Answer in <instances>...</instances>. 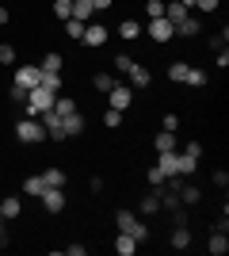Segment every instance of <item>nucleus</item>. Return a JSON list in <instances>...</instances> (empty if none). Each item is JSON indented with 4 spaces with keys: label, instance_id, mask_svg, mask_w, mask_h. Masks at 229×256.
Here are the masks:
<instances>
[{
    "label": "nucleus",
    "instance_id": "1",
    "mask_svg": "<svg viewBox=\"0 0 229 256\" xmlns=\"http://www.w3.org/2000/svg\"><path fill=\"white\" fill-rule=\"evenodd\" d=\"M115 226H119V234H130L134 241H145V237H149V226H145L138 214H130V210L115 214Z\"/></svg>",
    "mask_w": 229,
    "mask_h": 256
},
{
    "label": "nucleus",
    "instance_id": "2",
    "mask_svg": "<svg viewBox=\"0 0 229 256\" xmlns=\"http://www.w3.org/2000/svg\"><path fill=\"white\" fill-rule=\"evenodd\" d=\"M15 138H19L23 146H38V142H46V126H42V122H34V118L27 115V118L15 122Z\"/></svg>",
    "mask_w": 229,
    "mask_h": 256
},
{
    "label": "nucleus",
    "instance_id": "3",
    "mask_svg": "<svg viewBox=\"0 0 229 256\" xmlns=\"http://www.w3.org/2000/svg\"><path fill=\"white\" fill-rule=\"evenodd\" d=\"M50 107H54V92H50V88H31V92H27V115H42V111H50Z\"/></svg>",
    "mask_w": 229,
    "mask_h": 256
},
{
    "label": "nucleus",
    "instance_id": "4",
    "mask_svg": "<svg viewBox=\"0 0 229 256\" xmlns=\"http://www.w3.org/2000/svg\"><path fill=\"white\" fill-rule=\"evenodd\" d=\"M38 80H42V69H38V65H19L11 84H15V88H27V92H31V88H38Z\"/></svg>",
    "mask_w": 229,
    "mask_h": 256
},
{
    "label": "nucleus",
    "instance_id": "5",
    "mask_svg": "<svg viewBox=\"0 0 229 256\" xmlns=\"http://www.w3.org/2000/svg\"><path fill=\"white\" fill-rule=\"evenodd\" d=\"M42 126H46V138H54V142H65V126H61V115H57L54 107L50 111H42Z\"/></svg>",
    "mask_w": 229,
    "mask_h": 256
},
{
    "label": "nucleus",
    "instance_id": "6",
    "mask_svg": "<svg viewBox=\"0 0 229 256\" xmlns=\"http://www.w3.org/2000/svg\"><path fill=\"white\" fill-rule=\"evenodd\" d=\"M38 199H42V210L46 214H61V210H65V192H61V188H46Z\"/></svg>",
    "mask_w": 229,
    "mask_h": 256
},
{
    "label": "nucleus",
    "instance_id": "7",
    "mask_svg": "<svg viewBox=\"0 0 229 256\" xmlns=\"http://www.w3.org/2000/svg\"><path fill=\"white\" fill-rule=\"evenodd\" d=\"M145 31H149V38H153V42H168V38L176 34V27H172V23H168V20L161 16V20H149V27H145Z\"/></svg>",
    "mask_w": 229,
    "mask_h": 256
},
{
    "label": "nucleus",
    "instance_id": "8",
    "mask_svg": "<svg viewBox=\"0 0 229 256\" xmlns=\"http://www.w3.org/2000/svg\"><path fill=\"white\" fill-rule=\"evenodd\" d=\"M130 100H134V92H130V88H122V84H115L107 92V104L115 107V111H130Z\"/></svg>",
    "mask_w": 229,
    "mask_h": 256
},
{
    "label": "nucleus",
    "instance_id": "9",
    "mask_svg": "<svg viewBox=\"0 0 229 256\" xmlns=\"http://www.w3.org/2000/svg\"><path fill=\"white\" fill-rule=\"evenodd\" d=\"M107 34H111V31L103 27V23H88L80 42H84V46H103V42H107Z\"/></svg>",
    "mask_w": 229,
    "mask_h": 256
},
{
    "label": "nucleus",
    "instance_id": "10",
    "mask_svg": "<svg viewBox=\"0 0 229 256\" xmlns=\"http://www.w3.org/2000/svg\"><path fill=\"white\" fill-rule=\"evenodd\" d=\"M23 214V203H19V195H4L0 199V218L4 222H11V218H19Z\"/></svg>",
    "mask_w": 229,
    "mask_h": 256
},
{
    "label": "nucleus",
    "instance_id": "11",
    "mask_svg": "<svg viewBox=\"0 0 229 256\" xmlns=\"http://www.w3.org/2000/svg\"><path fill=\"white\" fill-rule=\"evenodd\" d=\"M187 16H191V8H187L184 0H172V4H164V20L172 23V27H176V23H184Z\"/></svg>",
    "mask_w": 229,
    "mask_h": 256
},
{
    "label": "nucleus",
    "instance_id": "12",
    "mask_svg": "<svg viewBox=\"0 0 229 256\" xmlns=\"http://www.w3.org/2000/svg\"><path fill=\"white\" fill-rule=\"evenodd\" d=\"M92 16H96L92 0H73V8H69V20H80V23H88Z\"/></svg>",
    "mask_w": 229,
    "mask_h": 256
},
{
    "label": "nucleus",
    "instance_id": "13",
    "mask_svg": "<svg viewBox=\"0 0 229 256\" xmlns=\"http://www.w3.org/2000/svg\"><path fill=\"white\" fill-rule=\"evenodd\" d=\"M61 126H65V138H76V134H84V115L73 111V115L61 118Z\"/></svg>",
    "mask_w": 229,
    "mask_h": 256
},
{
    "label": "nucleus",
    "instance_id": "14",
    "mask_svg": "<svg viewBox=\"0 0 229 256\" xmlns=\"http://www.w3.org/2000/svg\"><path fill=\"white\" fill-rule=\"evenodd\" d=\"M126 73H130V84H134V88H149V80H153V73L145 69V65H138V62H134Z\"/></svg>",
    "mask_w": 229,
    "mask_h": 256
},
{
    "label": "nucleus",
    "instance_id": "15",
    "mask_svg": "<svg viewBox=\"0 0 229 256\" xmlns=\"http://www.w3.org/2000/svg\"><path fill=\"white\" fill-rule=\"evenodd\" d=\"M168 245H172L176 252H184V248L191 245V230H187V226H176V230H172V237H168Z\"/></svg>",
    "mask_w": 229,
    "mask_h": 256
},
{
    "label": "nucleus",
    "instance_id": "16",
    "mask_svg": "<svg viewBox=\"0 0 229 256\" xmlns=\"http://www.w3.org/2000/svg\"><path fill=\"white\" fill-rule=\"evenodd\" d=\"M176 168H180V176H195L199 157H191V153H176Z\"/></svg>",
    "mask_w": 229,
    "mask_h": 256
},
{
    "label": "nucleus",
    "instance_id": "17",
    "mask_svg": "<svg viewBox=\"0 0 229 256\" xmlns=\"http://www.w3.org/2000/svg\"><path fill=\"white\" fill-rule=\"evenodd\" d=\"M115 252H119V256H134V252H138V241H134L130 234H119V237H115Z\"/></svg>",
    "mask_w": 229,
    "mask_h": 256
},
{
    "label": "nucleus",
    "instance_id": "18",
    "mask_svg": "<svg viewBox=\"0 0 229 256\" xmlns=\"http://www.w3.org/2000/svg\"><path fill=\"white\" fill-rule=\"evenodd\" d=\"M153 146H157V153H172L176 150V134L172 130H161V134L153 138Z\"/></svg>",
    "mask_w": 229,
    "mask_h": 256
},
{
    "label": "nucleus",
    "instance_id": "19",
    "mask_svg": "<svg viewBox=\"0 0 229 256\" xmlns=\"http://www.w3.org/2000/svg\"><path fill=\"white\" fill-rule=\"evenodd\" d=\"M157 168L164 172V180H168V176H180V168H176V150H172V153H161V160H157Z\"/></svg>",
    "mask_w": 229,
    "mask_h": 256
},
{
    "label": "nucleus",
    "instance_id": "20",
    "mask_svg": "<svg viewBox=\"0 0 229 256\" xmlns=\"http://www.w3.org/2000/svg\"><path fill=\"white\" fill-rule=\"evenodd\" d=\"M38 69H42V73H61V69H65V58H61V54H46Z\"/></svg>",
    "mask_w": 229,
    "mask_h": 256
},
{
    "label": "nucleus",
    "instance_id": "21",
    "mask_svg": "<svg viewBox=\"0 0 229 256\" xmlns=\"http://www.w3.org/2000/svg\"><path fill=\"white\" fill-rule=\"evenodd\" d=\"M207 248H210V256H226V248H229V241H226V234H210V241H207Z\"/></svg>",
    "mask_w": 229,
    "mask_h": 256
},
{
    "label": "nucleus",
    "instance_id": "22",
    "mask_svg": "<svg viewBox=\"0 0 229 256\" xmlns=\"http://www.w3.org/2000/svg\"><path fill=\"white\" fill-rule=\"evenodd\" d=\"M42 192H46L42 176H27V180H23V195H31V199H38Z\"/></svg>",
    "mask_w": 229,
    "mask_h": 256
},
{
    "label": "nucleus",
    "instance_id": "23",
    "mask_svg": "<svg viewBox=\"0 0 229 256\" xmlns=\"http://www.w3.org/2000/svg\"><path fill=\"white\" fill-rule=\"evenodd\" d=\"M199 31H203V23H199V20H191V16H187L184 23H176V34H184V38H195Z\"/></svg>",
    "mask_w": 229,
    "mask_h": 256
},
{
    "label": "nucleus",
    "instance_id": "24",
    "mask_svg": "<svg viewBox=\"0 0 229 256\" xmlns=\"http://www.w3.org/2000/svg\"><path fill=\"white\" fill-rule=\"evenodd\" d=\"M42 184H46V188H65V172H61V168H46Z\"/></svg>",
    "mask_w": 229,
    "mask_h": 256
},
{
    "label": "nucleus",
    "instance_id": "25",
    "mask_svg": "<svg viewBox=\"0 0 229 256\" xmlns=\"http://www.w3.org/2000/svg\"><path fill=\"white\" fill-rule=\"evenodd\" d=\"M187 69H191L187 62H172V65H168V80H176V84H184V80H187Z\"/></svg>",
    "mask_w": 229,
    "mask_h": 256
},
{
    "label": "nucleus",
    "instance_id": "26",
    "mask_svg": "<svg viewBox=\"0 0 229 256\" xmlns=\"http://www.w3.org/2000/svg\"><path fill=\"white\" fill-rule=\"evenodd\" d=\"M138 34H142V27H138V23H134V20H122V23H119V38H126V42H134Z\"/></svg>",
    "mask_w": 229,
    "mask_h": 256
},
{
    "label": "nucleus",
    "instance_id": "27",
    "mask_svg": "<svg viewBox=\"0 0 229 256\" xmlns=\"http://www.w3.org/2000/svg\"><path fill=\"white\" fill-rule=\"evenodd\" d=\"M38 84H42V88H50V92L57 96V92L65 88V80H61V73H42V80H38Z\"/></svg>",
    "mask_w": 229,
    "mask_h": 256
},
{
    "label": "nucleus",
    "instance_id": "28",
    "mask_svg": "<svg viewBox=\"0 0 229 256\" xmlns=\"http://www.w3.org/2000/svg\"><path fill=\"white\" fill-rule=\"evenodd\" d=\"M54 111L65 118V115H73V111H76V104H73L69 96H61V92H57V96H54Z\"/></svg>",
    "mask_w": 229,
    "mask_h": 256
},
{
    "label": "nucleus",
    "instance_id": "29",
    "mask_svg": "<svg viewBox=\"0 0 229 256\" xmlns=\"http://www.w3.org/2000/svg\"><path fill=\"white\" fill-rule=\"evenodd\" d=\"M180 199H184V203H187V206H195V203H199V199H203V192H199V188H191V184H187V180H184V188H180Z\"/></svg>",
    "mask_w": 229,
    "mask_h": 256
},
{
    "label": "nucleus",
    "instance_id": "30",
    "mask_svg": "<svg viewBox=\"0 0 229 256\" xmlns=\"http://www.w3.org/2000/svg\"><path fill=\"white\" fill-rule=\"evenodd\" d=\"M145 180H149V184H153V192H157V195H161V192H164V172H161V168H157V164H153V168H149V172H145Z\"/></svg>",
    "mask_w": 229,
    "mask_h": 256
},
{
    "label": "nucleus",
    "instance_id": "31",
    "mask_svg": "<svg viewBox=\"0 0 229 256\" xmlns=\"http://www.w3.org/2000/svg\"><path fill=\"white\" fill-rule=\"evenodd\" d=\"M157 210H161V195L149 192V195L142 199V214H157Z\"/></svg>",
    "mask_w": 229,
    "mask_h": 256
},
{
    "label": "nucleus",
    "instance_id": "32",
    "mask_svg": "<svg viewBox=\"0 0 229 256\" xmlns=\"http://www.w3.org/2000/svg\"><path fill=\"white\" fill-rule=\"evenodd\" d=\"M103 126L119 130V126H122V111H115V107H107V111H103Z\"/></svg>",
    "mask_w": 229,
    "mask_h": 256
},
{
    "label": "nucleus",
    "instance_id": "33",
    "mask_svg": "<svg viewBox=\"0 0 229 256\" xmlns=\"http://www.w3.org/2000/svg\"><path fill=\"white\" fill-rule=\"evenodd\" d=\"M84 27L88 23H80V20H65V34L69 38H84Z\"/></svg>",
    "mask_w": 229,
    "mask_h": 256
},
{
    "label": "nucleus",
    "instance_id": "34",
    "mask_svg": "<svg viewBox=\"0 0 229 256\" xmlns=\"http://www.w3.org/2000/svg\"><path fill=\"white\" fill-rule=\"evenodd\" d=\"M92 84H96V92H111V88H115V76H111V73H96Z\"/></svg>",
    "mask_w": 229,
    "mask_h": 256
},
{
    "label": "nucleus",
    "instance_id": "35",
    "mask_svg": "<svg viewBox=\"0 0 229 256\" xmlns=\"http://www.w3.org/2000/svg\"><path fill=\"white\" fill-rule=\"evenodd\" d=\"M145 16H149V20H161L164 16V0H145Z\"/></svg>",
    "mask_w": 229,
    "mask_h": 256
},
{
    "label": "nucleus",
    "instance_id": "36",
    "mask_svg": "<svg viewBox=\"0 0 229 256\" xmlns=\"http://www.w3.org/2000/svg\"><path fill=\"white\" fill-rule=\"evenodd\" d=\"M184 84L203 88V84H207V73H203V69H187V80H184Z\"/></svg>",
    "mask_w": 229,
    "mask_h": 256
},
{
    "label": "nucleus",
    "instance_id": "37",
    "mask_svg": "<svg viewBox=\"0 0 229 256\" xmlns=\"http://www.w3.org/2000/svg\"><path fill=\"white\" fill-rule=\"evenodd\" d=\"M69 8H73V0H54V16L57 20H69Z\"/></svg>",
    "mask_w": 229,
    "mask_h": 256
},
{
    "label": "nucleus",
    "instance_id": "38",
    "mask_svg": "<svg viewBox=\"0 0 229 256\" xmlns=\"http://www.w3.org/2000/svg\"><path fill=\"white\" fill-rule=\"evenodd\" d=\"M0 62H4V65H11V62H15V46H8V42L0 46Z\"/></svg>",
    "mask_w": 229,
    "mask_h": 256
},
{
    "label": "nucleus",
    "instance_id": "39",
    "mask_svg": "<svg viewBox=\"0 0 229 256\" xmlns=\"http://www.w3.org/2000/svg\"><path fill=\"white\" fill-rule=\"evenodd\" d=\"M161 130H172V134H176V130H180V118H176V115H164L161 118Z\"/></svg>",
    "mask_w": 229,
    "mask_h": 256
},
{
    "label": "nucleus",
    "instance_id": "40",
    "mask_svg": "<svg viewBox=\"0 0 229 256\" xmlns=\"http://www.w3.org/2000/svg\"><path fill=\"white\" fill-rule=\"evenodd\" d=\"M8 96H11V104H27V88H15V84H11Z\"/></svg>",
    "mask_w": 229,
    "mask_h": 256
},
{
    "label": "nucleus",
    "instance_id": "41",
    "mask_svg": "<svg viewBox=\"0 0 229 256\" xmlns=\"http://www.w3.org/2000/svg\"><path fill=\"white\" fill-rule=\"evenodd\" d=\"M130 54H119V58H115V69H119V73H126V69H130Z\"/></svg>",
    "mask_w": 229,
    "mask_h": 256
},
{
    "label": "nucleus",
    "instance_id": "42",
    "mask_svg": "<svg viewBox=\"0 0 229 256\" xmlns=\"http://www.w3.org/2000/svg\"><path fill=\"white\" fill-rule=\"evenodd\" d=\"M218 4H222V0H195L199 12H218Z\"/></svg>",
    "mask_w": 229,
    "mask_h": 256
},
{
    "label": "nucleus",
    "instance_id": "43",
    "mask_svg": "<svg viewBox=\"0 0 229 256\" xmlns=\"http://www.w3.org/2000/svg\"><path fill=\"white\" fill-rule=\"evenodd\" d=\"M226 38H229L226 31H222V34H214V38H210V46H214V50H226Z\"/></svg>",
    "mask_w": 229,
    "mask_h": 256
},
{
    "label": "nucleus",
    "instance_id": "44",
    "mask_svg": "<svg viewBox=\"0 0 229 256\" xmlns=\"http://www.w3.org/2000/svg\"><path fill=\"white\" fill-rule=\"evenodd\" d=\"M214 184H218V188H226V184H229V172L218 168V172H214Z\"/></svg>",
    "mask_w": 229,
    "mask_h": 256
},
{
    "label": "nucleus",
    "instance_id": "45",
    "mask_svg": "<svg viewBox=\"0 0 229 256\" xmlns=\"http://www.w3.org/2000/svg\"><path fill=\"white\" fill-rule=\"evenodd\" d=\"M8 241V226H4V218H0V245Z\"/></svg>",
    "mask_w": 229,
    "mask_h": 256
},
{
    "label": "nucleus",
    "instance_id": "46",
    "mask_svg": "<svg viewBox=\"0 0 229 256\" xmlns=\"http://www.w3.org/2000/svg\"><path fill=\"white\" fill-rule=\"evenodd\" d=\"M4 23H8V8H0V27H4Z\"/></svg>",
    "mask_w": 229,
    "mask_h": 256
}]
</instances>
